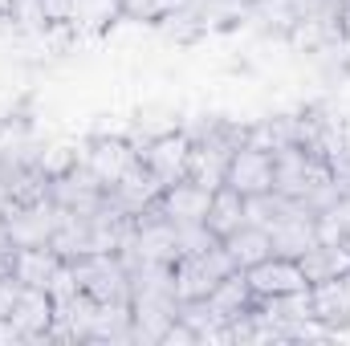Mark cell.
Returning a JSON list of instances; mask_svg holds the SVG:
<instances>
[{
    "label": "cell",
    "mask_w": 350,
    "mask_h": 346,
    "mask_svg": "<svg viewBox=\"0 0 350 346\" xmlns=\"http://www.w3.org/2000/svg\"><path fill=\"white\" fill-rule=\"evenodd\" d=\"M74 277L82 285V293H90L94 302L106 306H131V269L122 253H86V257L70 261Z\"/></svg>",
    "instance_id": "1"
},
{
    "label": "cell",
    "mask_w": 350,
    "mask_h": 346,
    "mask_svg": "<svg viewBox=\"0 0 350 346\" xmlns=\"http://www.w3.org/2000/svg\"><path fill=\"white\" fill-rule=\"evenodd\" d=\"M49 29H66L74 37H102L122 21V0H41Z\"/></svg>",
    "instance_id": "2"
},
{
    "label": "cell",
    "mask_w": 350,
    "mask_h": 346,
    "mask_svg": "<svg viewBox=\"0 0 350 346\" xmlns=\"http://www.w3.org/2000/svg\"><path fill=\"white\" fill-rule=\"evenodd\" d=\"M62 216H66V208H57L53 196H41V200H33V204H8V208L0 212L4 237H8L12 249L49 245L53 232H57V224H62Z\"/></svg>",
    "instance_id": "3"
},
{
    "label": "cell",
    "mask_w": 350,
    "mask_h": 346,
    "mask_svg": "<svg viewBox=\"0 0 350 346\" xmlns=\"http://www.w3.org/2000/svg\"><path fill=\"white\" fill-rule=\"evenodd\" d=\"M237 265L228 257L224 241L216 249H204V253H183L175 261V289H179V302H196V297H208Z\"/></svg>",
    "instance_id": "4"
},
{
    "label": "cell",
    "mask_w": 350,
    "mask_h": 346,
    "mask_svg": "<svg viewBox=\"0 0 350 346\" xmlns=\"http://www.w3.org/2000/svg\"><path fill=\"white\" fill-rule=\"evenodd\" d=\"M78 159L110 187V183H118L122 175H131L139 168V147L126 135H90L78 147Z\"/></svg>",
    "instance_id": "5"
},
{
    "label": "cell",
    "mask_w": 350,
    "mask_h": 346,
    "mask_svg": "<svg viewBox=\"0 0 350 346\" xmlns=\"http://www.w3.org/2000/svg\"><path fill=\"white\" fill-rule=\"evenodd\" d=\"M187 155H191V139L183 135V127L139 143V163L159 179V187H172L179 179H187Z\"/></svg>",
    "instance_id": "6"
},
{
    "label": "cell",
    "mask_w": 350,
    "mask_h": 346,
    "mask_svg": "<svg viewBox=\"0 0 350 346\" xmlns=\"http://www.w3.org/2000/svg\"><path fill=\"white\" fill-rule=\"evenodd\" d=\"M49 196L66 212H98L106 204V183L78 159V163H70L66 172H57L49 179Z\"/></svg>",
    "instance_id": "7"
},
{
    "label": "cell",
    "mask_w": 350,
    "mask_h": 346,
    "mask_svg": "<svg viewBox=\"0 0 350 346\" xmlns=\"http://www.w3.org/2000/svg\"><path fill=\"white\" fill-rule=\"evenodd\" d=\"M224 183L237 187L245 200L249 196H261V191H273V151H265L257 143H241L228 159V172H224Z\"/></svg>",
    "instance_id": "8"
},
{
    "label": "cell",
    "mask_w": 350,
    "mask_h": 346,
    "mask_svg": "<svg viewBox=\"0 0 350 346\" xmlns=\"http://www.w3.org/2000/svg\"><path fill=\"white\" fill-rule=\"evenodd\" d=\"M12 326L21 330L25 343H41L53 334V318H57V306L49 297V289H33V285H21V297L12 306Z\"/></svg>",
    "instance_id": "9"
},
{
    "label": "cell",
    "mask_w": 350,
    "mask_h": 346,
    "mask_svg": "<svg viewBox=\"0 0 350 346\" xmlns=\"http://www.w3.org/2000/svg\"><path fill=\"white\" fill-rule=\"evenodd\" d=\"M245 277H249V285H253L257 297H277V293H293V289H306V285H310L297 261L277 257V253L257 261L253 269H245Z\"/></svg>",
    "instance_id": "10"
},
{
    "label": "cell",
    "mask_w": 350,
    "mask_h": 346,
    "mask_svg": "<svg viewBox=\"0 0 350 346\" xmlns=\"http://www.w3.org/2000/svg\"><path fill=\"white\" fill-rule=\"evenodd\" d=\"M159 191H163V187H159V179L139 163L131 175H122L118 183H110V187H106V204H110L114 212H122V216H131V220H135L143 208H151V204L159 200Z\"/></svg>",
    "instance_id": "11"
},
{
    "label": "cell",
    "mask_w": 350,
    "mask_h": 346,
    "mask_svg": "<svg viewBox=\"0 0 350 346\" xmlns=\"http://www.w3.org/2000/svg\"><path fill=\"white\" fill-rule=\"evenodd\" d=\"M208 204H212V191L200 187L196 179H179L172 187L159 191V208L167 212L172 224H196V220H208Z\"/></svg>",
    "instance_id": "12"
},
{
    "label": "cell",
    "mask_w": 350,
    "mask_h": 346,
    "mask_svg": "<svg viewBox=\"0 0 350 346\" xmlns=\"http://www.w3.org/2000/svg\"><path fill=\"white\" fill-rule=\"evenodd\" d=\"M297 265H301V273H306L310 285L334 281V277L350 273V241H314V245L297 257Z\"/></svg>",
    "instance_id": "13"
},
{
    "label": "cell",
    "mask_w": 350,
    "mask_h": 346,
    "mask_svg": "<svg viewBox=\"0 0 350 346\" xmlns=\"http://www.w3.org/2000/svg\"><path fill=\"white\" fill-rule=\"evenodd\" d=\"M62 257L49 249V245H33V249H12V277L21 285H33V289H49L53 273H57Z\"/></svg>",
    "instance_id": "14"
},
{
    "label": "cell",
    "mask_w": 350,
    "mask_h": 346,
    "mask_svg": "<svg viewBox=\"0 0 350 346\" xmlns=\"http://www.w3.org/2000/svg\"><path fill=\"white\" fill-rule=\"evenodd\" d=\"M245 220H249V212H245V196H241L237 187L220 183V187L212 191V204H208V220H204V224L224 241V237H232Z\"/></svg>",
    "instance_id": "15"
},
{
    "label": "cell",
    "mask_w": 350,
    "mask_h": 346,
    "mask_svg": "<svg viewBox=\"0 0 350 346\" xmlns=\"http://www.w3.org/2000/svg\"><path fill=\"white\" fill-rule=\"evenodd\" d=\"M224 249H228V257L237 269H253L257 261L273 257V241H269V232H265L261 224H241L232 237H224Z\"/></svg>",
    "instance_id": "16"
},
{
    "label": "cell",
    "mask_w": 350,
    "mask_h": 346,
    "mask_svg": "<svg viewBox=\"0 0 350 346\" xmlns=\"http://www.w3.org/2000/svg\"><path fill=\"white\" fill-rule=\"evenodd\" d=\"M187 0H122V21H139V25H159L163 16H172L175 8H183Z\"/></svg>",
    "instance_id": "17"
},
{
    "label": "cell",
    "mask_w": 350,
    "mask_h": 346,
    "mask_svg": "<svg viewBox=\"0 0 350 346\" xmlns=\"http://www.w3.org/2000/svg\"><path fill=\"white\" fill-rule=\"evenodd\" d=\"M8 25H12V29H21V33H45V29H49L45 4H41V0H12Z\"/></svg>",
    "instance_id": "18"
},
{
    "label": "cell",
    "mask_w": 350,
    "mask_h": 346,
    "mask_svg": "<svg viewBox=\"0 0 350 346\" xmlns=\"http://www.w3.org/2000/svg\"><path fill=\"white\" fill-rule=\"evenodd\" d=\"M175 241H179V257H183V253H204V249H216V245H220V237H216L204 220H196V224H175Z\"/></svg>",
    "instance_id": "19"
},
{
    "label": "cell",
    "mask_w": 350,
    "mask_h": 346,
    "mask_svg": "<svg viewBox=\"0 0 350 346\" xmlns=\"http://www.w3.org/2000/svg\"><path fill=\"white\" fill-rule=\"evenodd\" d=\"M16 297H21V281H16L12 273H4V277H0V318H8V314H12Z\"/></svg>",
    "instance_id": "20"
},
{
    "label": "cell",
    "mask_w": 350,
    "mask_h": 346,
    "mask_svg": "<svg viewBox=\"0 0 350 346\" xmlns=\"http://www.w3.org/2000/svg\"><path fill=\"white\" fill-rule=\"evenodd\" d=\"M330 168H334L338 179H350V122L342 127V151H338V159H334Z\"/></svg>",
    "instance_id": "21"
},
{
    "label": "cell",
    "mask_w": 350,
    "mask_h": 346,
    "mask_svg": "<svg viewBox=\"0 0 350 346\" xmlns=\"http://www.w3.org/2000/svg\"><path fill=\"white\" fill-rule=\"evenodd\" d=\"M0 343H8V346L25 343V338H21V330L12 326V318H0Z\"/></svg>",
    "instance_id": "22"
},
{
    "label": "cell",
    "mask_w": 350,
    "mask_h": 346,
    "mask_svg": "<svg viewBox=\"0 0 350 346\" xmlns=\"http://www.w3.org/2000/svg\"><path fill=\"white\" fill-rule=\"evenodd\" d=\"M338 33H342V41L350 45V0H342V12H338Z\"/></svg>",
    "instance_id": "23"
},
{
    "label": "cell",
    "mask_w": 350,
    "mask_h": 346,
    "mask_svg": "<svg viewBox=\"0 0 350 346\" xmlns=\"http://www.w3.org/2000/svg\"><path fill=\"white\" fill-rule=\"evenodd\" d=\"M12 273V249H0V277Z\"/></svg>",
    "instance_id": "24"
}]
</instances>
